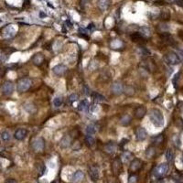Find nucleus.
I'll return each mask as SVG.
<instances>
[{
    "instance_id": "f257e3e1",
    "label": "nucleus",
    "mask_w": 183,
    "mask_h": 183,
    "mask_svg": "<svg viewBox=\"0 0 183 183\" xmlns=\"http://www.w3.org/2000/svg\"><path fill=\"white\" fill-rule=\"evenodd\" d=\"M149 118L156 127H161L164 125V116L160 110L152 109L149 112Z\"/></svg>"
},
{
    "instance_id": "f03ea898",
    "label": "nucleus",
    "mask_w": 183,
    "mask_h": 183,
    "mask_svg": "<svg viewBox=\"0 0 183 183\" xmlns=\"http://www.w3.org/2000/svg\"><path fill=\"white\" fill-rule=\"evenodd\" d=\"M31 86V81L29 78H22L17 82V91L19 93L27 92Z\"/></svg>"
},
{
    "instance_id": "7ed1b4c3",
    "label": "nucleus",
    "mask_w": 183,
    "mask_h": 183,
    "mask_svg": "<svg viewBox=\"0 0 183 183\" xmlns=\"http://www.w3.org/2000/svg\"><path fill=\"white\" fill-rule=\"evenodd\" d=\"M164 59H165L166 62L170 65H177L180 62V56L175 52H172V51L171 52L167 53L165 55V57H164Z\"/></svg>"
},
{
    "instance_id": "20e7f679",
    "label": "nucleus",
    "mask_w": 183,
    "mask_h": 183,
    "mask_svg": "<svg viewBox=\"0 0 183 183\" xmlns=\"http://www.w3.org/2000/svg\"><path fill=\"white\" fill-rule=\"evenodd\" d=\"M168 170V166L167 163H162L160 165H158L156 168L154 170V176L157 178H161L166 174Z\"/></svg>"
},
{
    "instance_id": "39448f33",
    "label": "nucleus",
    "mask_w": 183,
    "mask_h": 183,
    "mask_svg": "<svg viewBox=\"0 0 183 183\" xmlns=\"http://www.w3.org/2000/svg\"><path fill=\"white\" fill-rule=\"evenodd\" d=\"M44 147H45V142L42 137H37L33 140V142H32V147H33L34 150L37 152L42 151Z\"/></svg>"
},
{
    "instance_id": "423d86ee",
    "label": "nucleus",
    "mask_w": 183,
    "mask_h": 183,
    "mask_svg": "<svg viewBox=\"0 0 183 183\" xmlns=\"http://www.w3.org/2000/svg\"><path fill=\"white\" fill-rule=\"evenodd\" d=\"M89 175H90L91 179L93 181L96 182L98 180H99V176H100V170L99 168L96 166H92L89 168Z\"/></svg>"
},
{
    "instance_id": "0eeeda50",
    "label": "nucleus",
    "mask_w": 183,
    "mask_h": 183,
    "mask_svg": "<svg viewBox=\"0 0 183 183\" xmlns=\"http://www.w3.org/2000/svg\"><path fill=\"white\" fill-rule=\"evenodd\" d=\"M111 91L115 95H121L122 93H124V86H123V84H122L121 82H116L115 83H113L112 86H111Z\"/></svg>"
},
{
    "instance_id": "6e6552de",
    "label": "nucleus",
    "mask_w": 183,
    "mask_h": 183,
    "mask_svg": "<svg viewBox=\"0 0 183 183\" xmlns=\"http://www.w3.org/2000/svg\"><path fill=\"white\" fill-rule=\"evenodd\" d=\"M147 137V132L144 127H139L135 131V138L138 141H144Z\"/></svg>"
},
{
    "instance_id": "1a4fd4ad",
    "label": "nucleus",
    "mask_w": 183,
    "mask_h": 183,
    "mask_svg": "<svg viewBox=\"0 0 183 183\" xmlns=\"http://www.w3.org/2000/svg\"><path fill=\"white\" fill-rule=\"evenodd\" d=\"M14 91V84L11 82H6L2 85V92L5 95H11Z\"/></svg>"
},
{
    "instance_id": "9d476101",
    "label": "nucleus",
    "mask_w": 183,
    "mask_h": 183,
    "mask_svg": "<svg viewBox=\"0 0 183 183\" xmlns=\"http://www.w3.org/2000/svg\"><path fill=\"white\" fill-rule=\"evenodd\" d=\"M52 72L54 74L57 75V76H62V75L67 72V68L63 64H58L53 67Z\"/></svg>"
},
{
    "instance_id": "9b49d317",
    "label": "nucleus",
    "mask_w": 183,
    "mask_h": 183,
    "mask_svg": "<svg viewBox=\"0 0 183 183\" xmlns=\"http://www.w3.org/2000/svg\"><path fill=\"white\" fill-rule=\"evenodd\" d=\"M121 170H122V161L121 159L116 158L113 162V171H114V174L119 175L121 173Z\"/></svg>"
},
{
    "instance_id": "f8f14e48",
    "label": "nucleus",
    "mask_w": 183,
    "mask_h": 183,
    "mask_svg": "<svg viewBox=\"0 0 183 183\" xmlns=\"http://www.w3.org/2000/svg\"><path fill=\"white\" fill-rule=\"evenodd\" d=\"M141 167H142V162L140 159L135 158L132 160V162L130 163V170L133 172L139 170L140 168H141Z\"/></svg>"
},
{
    "instance_id": "ddd939ff",
    "label": "nucleus",
    "mask_w": 183,
    "mask_h": 183,
    "mask_svg": "<svg viewBox=\"0 0 183 183\" xmlns=\"http://www.w3.org/2000/svg\"><path fill=\"white\" fill-rule=\"evenodd\" d=\"M146 113H147L146 107H145L144 105H140L135 110V116L138 119H141L145 115H146Z\"/></svg>"
},
{
    "instance_id": "4468645a",
    "label": "nucleus",
    "mask_w": 183,
    "mask_h": 183,
    "mask_svg": "<svg viewBox=\"0 0 183 183\" xmlns=\"http://www.w3.org/2000/svg\"><path fill=\"white\" fill-rule=\"evenodd\" d=\"M16 33V30L14 29L13 26H7L3 30V36L5 38H12Z\"/></svg>"
},
{
    "instance_id": "2eb2a0df",
    "label": "nucleus",
    "mask_w": 183,
    "mask_h": 183,
    "mask_svg": "<svg viewBox=\"0 0 183 183\" xmlns=\"http://www.w3.org/2000/svg\"><path fill=\"white\" fill-rule=\"evenodd\" d=\"M44 60H45V57H44L43 54L37 53L33 56V57H32V62H33L35 65H37V66H39V65H41L42 63H43Z\"/></svg>"
},
{
    "instance_id": "dca6fc26",
    "label": "nucleus",
    "mask_w": 183,
    "mask_h": 183,
    "mask_svg": "<svg viewBox=\"0 0 183 183\" xmlns=\"http://www.w3.org/2000/svg\"><path fill=\"white\" fill-rule=\"evenodd\" d=\"M27 134V129H24V128H19V129H17L15 134H14V137H15L17 140H23L25 137H26V135Z\"/></svg>"
},
{
    "instance_id": "f3484780",
    "label": "nucleus",
    "mask_w": 183,
    "mask_h": 183,
    "mask_svg": "<svg viewBox=\"0 0 183 183\" xmlns=\"http://www.w3.org/2000/svg\"><path fill=\"white\" fill-rule=\"evenodd\" d=\"M104 150L108 154H113L116 150V144L115 142H109L105 145Z\"/></svg>"
},
{
    "instance_id": "a211bd4d",
    "label": "nucleus",
    "mask_w": 183,
    "mask_h": 183,
    "mask_svg": "<svg viewBox=\"0 0 183 183\" xmlns=\"http://www.w3.org/2000/svg\"><path fill=\"white\" fill-rule=\"evenodd\" d=\"M71 142H72L71 137H70L69 135H64L62 138V140H60V146L62 148H67L68 147L71 146Z\"/></svg>"
},
{
    "instance_id": "6ab92c4d",
    "label": "nucleus",
    "mask_w": 183,
    "mask_h": 183,
    "mask_svg": "<svg viewBox=\"0 0 183 183\" xmlns=\"http://www.w3.org/2000/svg\"><path fill=\"white\" fill-rule=\"evenodd\" d=\"M84 177V174L82 170H77L74 172V174L72 175V181L75 183H78L80 181H82Z\"/></svg>"
},
{
    "instance_id": "aec40b11",
    "label": "nucleus",
    "mask_w": 183,
    "mask_h": 183,
    "mask_svg": "<svg viewBox=\"0 0 183 183\" xmlns=\"http://www.w3.org/2000/svg\"><path fill=\"white\" fill-rule=\"evenodd\" d=\"M97 5L101 10H106V9L110 7L111 1L110 0H98Z\"/></svg>"
},
{
    "instance_id": "412c9836",
    "label": "nucleus",
    "mask_w": 183,
    "mask_h": 183,
    "mask_svg": "<svg viewBox=\"0 0 183 183\" xmlns=\"http://www.w3.org/2000/svg\"><path fill=\"white\" fill-rule=\"evenodd\" d=\"M88 108H89V102L86 99L82 100L78 105V110L82 111V112H87Z\"/></svg>"
},
{
    "instance_id": "4be33fe9",
    "label": "nucleus",
    "mask_w": 183,
    "mask_h": 183,
    "mask_svg": "<svg viewBox=\"0 0 183 183\" xmlns=\"http://www.w3.org/2000/svg\"><path fill=\"white\" fill-rule=\"evenodd\" d=\"M93 102L96 103V104H99V103H103L105 101V97L103 96L102 95H100V93H93Z\"/></svg>"
},
{
    "instance_id": "5701e85b",
    "label": "nucleus",
    "mask_w": 183,
    "mask_h": 183,
    "mask_svg": "<svg viewBox=\"0 0 183 183\" xmlns=\"http://www.w3.org/2000/svg\"><path fill=\"white\" fill-rule=\"evenodd\" d=\"M132 157H133V154L131 153V152H129V151H125L123 154H122V156H121V161L124 162V163L128 162Z\"/></svg>"
},
{
    "instance_id": "b1692460",
    "label": "nucleus",
    "mask_w": 183,
    "mask_h": 183,
    "mask_svg": "<svg viewBox=\"0 0 183 183\" xmlns=\"http://www.w3.org/2000/svg\"><path fill=\"white\" fill-rule=\"evenodd\" d=\"M131 40H132L134 42H141L144 40V37L138 33V32H134L133 34H131Z\"/></svg>"
},
{
    "instance_id": "393cba45",
    "label": "nucleus",
    "mask_w": 183,
    "mask_h": 183,
    "mask_svg": "<svg viewBox=\"0 0 183 183\" xmlns=\"http://www.w3.org/2000/svg\"><path fill=\"white\" fill-rule=\"evenodd\" d=\"M131 121H132V117H131V115H125L121 118L120 123H121L122 125H128L131 123Z\"/></svg>"
},
{
    "instance_id": "a878e982",
    "label": "nucleus",
    "mask_w": 183,
    "mask_h": 183,
    "mask_svg": "<svg viewBox=\"0 0 183 183\" xmlns=\"http://www.w3.org/2000/svg\"><path fill=\"white\" fill-rule=\"evenodd\" d=\"M85 142L89 147H93V146H95V139L93 135H87L85 137Z\"/></svg>"
},
{
    "instance_id": "bb28decb",
    "label": "nucleus",
    "mask_w": 183,
    "mask_h": 183,
    "mask_svg": "<svg viewBox=\"0 0 183 183\" xmlns=\"http://www.w3.org/2000/svg\"><path fill=\"white\" fill-rule=\"evenodd\" d=\"M139 33L145 38V37H149L150 34H151V32H150L149 27H146V26H144V27H140V32H139Z\"/></svg>"
},
{
    "instance_id": "cd10ccee",
    "label": "nucleus",
    "mask_w": 183,
    "mask_h": 183,
    "mask_svg": "<svg viewBox=\"0 0 183 183\" xmlns=\"http://www.w3.org/2000/svg\"><path fill=\"white\" fill-rule=\"evenodd\" d=\"M155 154H156V150H155L154 147H148L147 149L146 150V156L148 158H151L155 156Z\"/></svg>"
},
{
    "instance_id": "c85d7f7f",
    "label": "nucleus",
    "mask_w": 183,
    "mask_h": 183,
    "mask_svg": "<svg viewBox=\"0 0 183 183\" xmlns=\"http://www.w3.org/2000/svg\"><path fill=\"white\" fill-rule=\"evenodd\" d=\"M96 132V126L93 125V124H90L87 127H86V133L87 135H93V134H95Z\"/></svg>"
},
{
    "instance_id": "c756f323",
    "label": "nucleus",
    "mask_w": 183,
    "mask_h": 183,
    "mask_svg": "<svg viewBox=\"0 0 183 183\" xmlns=\"http://www.w3.org/2000/svg\"><path fill=\"white\" fill-rule=\"evenodd\" d=\"M62 103H63V98L62 96L55 97L54 100H53V105H54L55 107H60L62 105Z\"/></svg>"
},
{
    "instance_id": "7c9ffc66",
    "label": "nucleus",
    "mask_w": 183,
    "mask_h": 183,
    "mask_svg": "<svg viewBox=\"0 0 183 183\" xmlns=\"http://www.w3.org/2000/svg\"><path fill=\"white\" fill-rule=\"evenodd\" d=\"M173 158H174V153L171 149H168L166 152V158L168 162H171L173 160Z\"/></svg>"
},
{
    "instance_id": "2f4dec72",
    "label": "nucleus",
    "mask_w": 183,
    "mask_h": 183,
    "mask_svg": "<svg viewBox=\"0 0 183 183\" xmlns=\"http://www.w3.org/2000/svg\"><path fill=\"white\" fill-rule=\"evenodd\" d=\"M160 17L164 20H168L170 18V13L168 10H163L160 14Z\"/></svg>"
},
{
    "instance_id": "473e14b6",
    "label": "nucleus",
    "mask_w": 183,
    "mask_h": 183,
    "mask_svg": "<svg viewBox=\"0 0 183 183\" xmlns=\"http://www.w3.org/2000/svg\"><path fill=\"white\" fill-rule=\"evenodd\" d=\"M10 137H11V135L7 132V131H4V132L1 133V139L3 140V141L7 142L10 139Z\"/></svg>"
},
{
    "instance_id": "72a5a7b5",
    "label": "nucleus",
    "mask_w": 183,
    "mask_h": 183,
    "mask_svg": "<svg viewBox=\"0 0 183 183\" xmlns=\"http://www.w3.org/2000/svg\"><path fill=\"white\" fill-rule=\"evenodd\" d=\"M163 140H164V137H163L162 135H157V137H153V142L155 144H160V143L163 142Z\"/></svg>"
},
{
    "instance_id": "f704fd0d",
    "label": "nucleus",
    "mask_w": 183,
    "mask_h": 183,
    "mask_svg": "<svg viewBox=\"0 0 183 183\" xmlns=\"http://www.w3.org/2000/svg\"><path fill=\"white\" fill-rule=\"evenodd\" d=\"M158 29L160 31H162L163 33L164 32H167L168 30V29H170V27H168L166 23H161V24L158 25Z\"/></svg>"
},
{
    "instance_id": "c9c22d12",
    "label": "nucleus",
    "mask_w": 183,
    "mask_h": 183,
    "mask_svg": "<svg viewBox=\"0 0 183 183\" xmlns=\"http://www.w3.org/2000/svg\"><path fill=\"white\" fill-rule=\"evenodd\" d=\"M122 42L120 41V40H114L111 43V46H112V48H114V49H117V48H120V47L122 46Z\"/></svg>"
},
{
    "instance_id": "e433bc0d",
    "label": "nucleus",
    "mask_w": 183,
    "mask_h": 183,
    "mask_svg": "<svg viewBox=\"0 0 183 183\" xmlns=\"http://www.w3.org/2000/svg\"><path fill=\"white\" fill-rule=\"evenodd\" d=\"M173 142H174V145L177 147H180V145H181V140L180 138L179 135H175L174 137H173Z\"/></svg>"
},
{
    "instance_id": "4c0bfd02",
    "label": "nucleus",
    "mask_w": 183,
    "mask_h": 183,
    "mask_svg": "<svg viewBox=\"0 0 183 183\" xmlns=\"http://www.w3.org/2000/svg\"><path fill=\"white\" fill-rule=\"evenodd\" d=\"M137 180H138V177L135 174H132L128 178V183H137Z\"/></svg>"
},
{
    "instance_id": "58836bf2",
    "label": "nucleus",
    "mask_w": 183,
    "mask_h": 183,
    "mask_svg": "<svg viewBox=\"0 0 183 183\" xmlns=\"http://www.w3.org/2000/svg\"><path fill=\"white\" fill-rule=\"evenodd\" d=\"M138 51H139L140 55H149L150 54V52L145 48V47H139Z\"/></svg>"
},
{
    "instance_id": "ea45409f",
    "label": "nucleus",
    "mask_w": 183,
    "mask_h": 183,
    "mask_svg": "<svg viewBox=\"0 0 183 183\" xmlns=\"http://www.w3.org/2000/svg\"><path fill=\"white\" fill-rule=\"evenodd\" d=\"M125 93H126V95H133L134 93H135V90H134V89H133L132 87H131V86L126 87L125 90Z\"/></svg>"
},
{
    "instance_id": "a19ab883",
    "label": "nucleus",
    "mask_w": 183,
    "mask_h": 183,
    "mask_svg": "<svg viewBox=\"0 0 183 183\" xmlns=\"http://www.w3.org/2000/svg\"><path fill=\"white\" fill-rule=\"evenodd\" d=\"M78 100V95H76V93H72V95H71L69 96V101L71 104H72L73 102L77 101Z\"/></svg>"
},
{
    "instance_id": "79ce46f5",
    "label": "nucleus",
    "mask_w": 183,
    "mask_h": 183,
    "mask_svg": "<svg viewBox=\"0 0 183 183\" xmlns=\"http://www.w3.org/2000/svg\"><path fill=\"white\" fill-rule=\"evenodd\" d=\"M82 91H83V93L85 95H90V89H89V87L87 85H84L83 86Z\"/></svg>"
},
{
    "instance_id": "37998d69",
    "label": "nucleus",
    "mask_w": 183,
    "mask_h": 183,
    "mask_svg": "<svg viewBox=\"0 0 183 183\" xmlns=\"http://www.w3.org/2000/svg\"><path fill=\"white\" fill-rule=\"evenodd\" d=\"M45 172V166L43 165V164H41V166H40V168H39V173H40V176H42L44 174Z\"/></svg>"
},
{
    "instance_id": "c03bdc74",
    "label": "nucleus",
    "mask_w": 183,
    "mask_h": 183,
    "mask_svg": "<svg viewBox=\"0 0 183 183\" xmlns=\"http://www.w3.org/2000/svg\"><path fill=\"white\" fill-rule=\"evenodd\" d=\"M88 2H89V0H80V6L82 7H84L88 4Z\"/></svg>"
},
{
    "instance_id": "a18cd8bd",
    "label": "nucleus",
    "mask_w": 183,
    "mask_h": 183,
    "mask_svg": "<svg viewBox=\"0 0 183 183\" xmlns=\"http://www.w3.org/2000/svg\"><path fill=\"white\" fill-rule=\"evenodd\" d=\"M179 76H180V73H177L174 76V79H173V83H174L175 86L177 85V81H178V79H179Z\"/></svg>"
},
{
    "instance_id": "49530a36",
    "label": "nucleus",
    "mask_w": 183,
    "mask_h": 183,
    "mask_svg": "<svg viewBox=\"0 0 183 183\" xmlns=\"http://www.w3.org/2000/svg\"><path fill=\"white\" fill-rule=\"evenodd\" d=\"M176 4H177L179 7H183V0H177V1H176Z\"/></svg>"
},
{
    "instance_id": "de8ad7c7",
    "label": "nucleus",
    "mask_w": 183,
    "mask_h": 183,
    "mask_svg": "<svg viewBox=\"0 0 183 183\" xmlns=\"http://www.w3.org/2000/svg\"><path fill=\"white\" fill-rule=\"evenodd\" d=\"M126 142H128V140H127V139H123V140H121L120 146H121V147H123V146H125V145L126 144Z\"/></svg>"
},
{
    "instance_id": "09e8293b",
    "label": "nucleus",
    "mask_w": 183,
    "mask_h": 183,
    "mask_svg": "<svg viewBox=\"0 0 183 183\" xmlns=\"http://www.w3.org/2000/svg\"><path fill=\"white\" fill-rule=\"evenodd\" d=\"M179 37L180 38L181 40H183V29L179 30Z\"/></svg>"
},
{
    "instance_id": "8fccbe9b",
    "label": "nucleus",
    "mask_w": 183,
    "mask_h": 183,
    "mask_svg": "<svg viewBox=\"0 0 183 183\" xmlns=\"http://www.w3.org/2000/svg\"><path fill=\"white\" fill-rule=\"evenodd\" d=\"M95 29V24H91L89 25V27H88V29Z\"/></svg>"
},
{
    "instance_id": "3c124183",
    "label": "nucleus",
    "mask_w": 183,
    "mask_h": 183,
    "mask_svg": "<svg viewBox=\"0 0 183 183\" xmlns=\"http://www.w3.org/2000/svg\"><path fill=\"white\" fill-rule=\"evenodd\" d=\"M66 24L68 25L69 27H72V23L70 21V20H66Z\"/></svg>"
},
{
    "instance_id": "603ef678",
    "label": "nucleus",
    "mask_w": 183,
    "mask_h": 183,
    "mask_svg": "<svg viewBox=\"0 0 183 183\" xmlns=\"http://www.w3.org/2000/svg\"><path fill=\"white\" fill-rule=\"evenodd\" d=\"M5 183H17V181L15 180H7Z\"/></svg>"
},
{
    "instance_id": "864d4df0",
    "label": "nucleus",
    "mask_w": 183,
    "mask_h": 183,
    "mask_svg": "<svg viewBox=\"0 0 183 183\" xmlns=\"http://www.w3.org/2000/svg\"><path fill=\"white\" fill-rule=\"evenodd\" d=\"M40 17H46V14L43 13V12H40Z\"/></svg>"
},
{
    "instance_id": "5fc2aeb1",
    "label": "nucleus",
    "mask_w": 183,
    "mask_h": 183,
    "mask_svg": "<svg viewBox=\"0 0 183 183\" xmlns=\"http://www.w3.org/2000/svg\"><path fill=\"white\" fill-rule=\"evenodd\" d=\"M177 0H167V2H168V3H173V2H176Z\"/></svg>"
},
{
    "instance_id": "6e6d98bb",
    "label": "nucleus",
    "mask_w": 183,
    "mask_h": 183,
    "mask_svg": "<svg viewBox=\"0 0 183 183\" xmlns=\"http://www.w3.org/2000/svg\"><path fill=\"white\" fill-rule=\"evenodd\" d=\"M62 31L64 32V33H66V29H65V27H62Z\"/></svg>"
},
{
    "instance_id": "4d7b16f0",
    "label": "nucleus",
    "mask_w": 183,
    "mask_h": 183,
    "mask_svg": "<svg viewBox=\"0 0 183 183\" xmlns=\"http://www.w3.org/2000/svg\"><path fill=\"white\" fill-rule=\"evenodd\" d=\"M181 160H182V163H183V155H182V159H181Z\"/></svg>"
},
{
    "instance_id": "13d9d810",
    "label": "nucleus",
    "mask_w": 183,
    "mask_h": 183,
    "mask_svg": "<svg viewBox=\"0 0 183 183\" xmlns=\"http://www.w3.org/2000/svg\"><path fill=\"white\" fill-rule=\"evenodd\" d=\"M38 1H44V0H38Z\"/></svg>"
},
{
    "instance_id": "bf43d9fd",
    "label": "nucleus",
    "mask_w": 183,
    "mask_h": 183,
    "mask_svg": "<svg viewBox=\"0 0 183 183\" xmlns=\"http://www.w3.org/2000/svg\"><path fill=\"white\" fill-rule=\"evenodd\" d=\"M144 1H150V0H144Z\"/></svg>"
},
{
    "instance_id": "052dcab7",
    "label": "nucleus",
    "mask_w": 183,
    "mask_h": 183,
    "mask_svg": "<svg viewBox=\"0 0 183 183\" xmlns=\"http://www.w3.org/2000/svg\"><path fill=\"white\" fill-rule=\"evenodd\" d=\"M0 168H1V161H0Z\"/></svg>"
},
{
    "instance_id": "680f3d73",
    "label": "nucleus",
    "mask_w": 183,
    "mask_h": 183,
    "mask_svg": "<svg viewBox=\"0 0 183 183\" xmlns=\"http://www.w3.org/2000/svg\"><path fill=\"white\" fill-rule=\"evenodd\" d=\"M51 183H57V182H56V181H53V182H51Z\"/></svg>"
},
{
    "instance_id": "e2e57ef3",
    "label": "nucleus",
    "mask_w": 183,
    "mask_h": 183,
    "mask_svg": "<svg viewBox=\"0 0 183 183\" xmlns=\"http://www.w3.org/2000/svg\"><path fill=\"white\" fill-rule=\"evenodd\" d=\"M182 108H183V106H182Z\"/></svg>"
}]
</instances>
